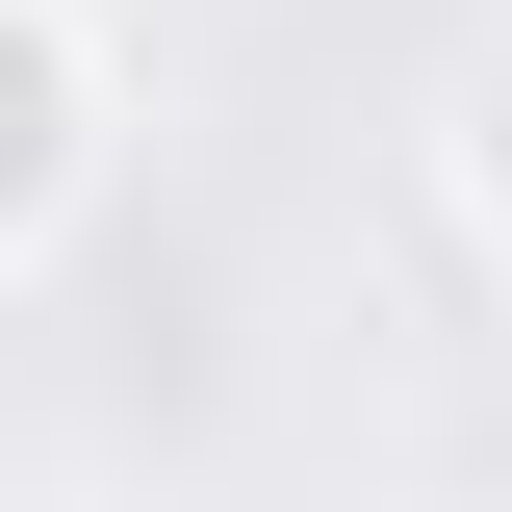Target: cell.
I'll return each mask as SVG.
<instances>
[{"label":"cell","mask_w":512,"mask_h":512,"mask_svg":"<svg viewBox=\"0 0 512 512\" xmlns=\"http://www.w3.org/2000/svg\"><path fill=\"white\" fill-rule=\"evenodd\" d=\"M103 205V26L77 0H0V282Z\"/></svg>","instance_id":"1"},{"label":"cell","mask_w":512,"mask_h":512,"mask_svg":"<svg viewBox=\"0 0 512 512\" xmlns=\"http://www.w3.org/2000/svg\"><path fill=\"white\" fill-rule=\"evenodd\" d=\"M436 180H461V231L512 256V26H487V52H461V103H436Z\"/></svg>","instance_id":"2"}]
</instances>
